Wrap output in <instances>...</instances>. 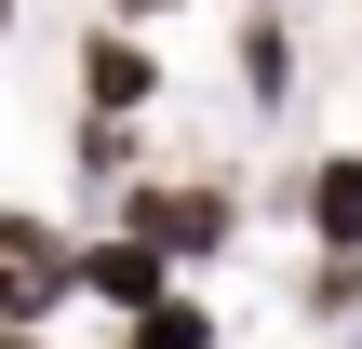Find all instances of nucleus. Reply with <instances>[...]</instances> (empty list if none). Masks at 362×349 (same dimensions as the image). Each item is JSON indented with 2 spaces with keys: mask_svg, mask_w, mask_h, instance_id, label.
Segmentation results:
<instances>
[{
  "mask_svg": "<svg viewBox=\"0 0 362 349\" xmlns=\"http://www.w3.org/2000/svg\"><path fill=\"white\" fill-rule=\"evenodd\" d=\"M81 229H134V242H161L188 282H215L228 256H242V229H255V202L228 188V175H188V161H148L107 215H81Z\"/></svg>",
  "mask_w": 362,
  "mask_h": 349,
  "instance_id": "f257e3e1",
  "label": "nucleus"
},
{
  "mask_svg": "<svg viewBox=\"0 0 362 349\" xmlns=\"http://www.w3.org/2000/svg\"><path fill=\"white\" fill-rule=\"evenodd\" d=\"M81 309V215H40V202H0V323L54 336Z\"/></svg>",
  "mask_w": 362,
  "mask_h": 349,
  "instance_id": "f03ea898",
  "label": "nucleus"
},
{
  "mask_svg": "<svg viewBox=\"0 0 362 349\" xmlns=\"http://www.w3.org/2000/svg\"><path fill=\"white\" fill-rule=\"evenodd\" d=\"M161 94H175L161 40H148V27H121V13H81V40H67V108H107V121H148Z\"/></svg>",
  "mask_w": 362,
  "mask_h": 349,
  "instance_id": "7ed1b4c3",
  "label": "nucleus"
},
{
  "mask_svg": "<svg viewBox=\"0 0 362 349\" xmlns=\"http://www.w3.org/2000/svg\"><path fill=\"white\" fill-rule=\"evenodd\" d=\"M269 215H282L309 256H349V242H362V135L296 148V161H282V188H269Z\"/></svg>",
  "mask_w": 362,
  "mask_h": 349,
  "instance_id": "20e7f679",
  "label": "nucleus"
},
{
  "mask_svg": "<svg viewBox=\"0 0 362 349\" xmlns=\"http://www.w3.org/2000/svg\"><path fill=\"white\" fill-rule=\"evenodd\" d=\"M188 269L161 256V242H134V229H81V309H107V323H134V309H161Z\"/></svg>",
  "mask_w": 362,
  "mask_h": 349,
  "instance_id": "39448f33",
  "label": "nucleus"
},
{
  "mask_svg": "<svg viewBox=\"0 0 362 349\" xmlns=\"http://www.w3.org/2000/svg\"><path fill=\"white\" fill-rule=\"evenodd\" d=\"M134 175H148V121H107V108H67V202H94V215H107V202H121Z\"/></svg>",
  "mask_w": 362,
  "mask_h": 349,
  "instance_id": "423d86ee",
  "label": "nucleus"
},
{
  "mask_svg": "<svg viewBox=\"0 0 362 349\" xmlns=\"http://www.w3.org/2000/svg\"><path fill=\"white\" fill-rule=\"evenodd\" d=\"M228 67H242V108H255V121H282V108H296V81H309V54H296V13H282V0H242V40H228Z\"/></svg>",
  "mask_w": 362,
  "mask_h": 349,
  "instance_id": "0eeeda50",
  "label": "nucleus"
},
{
  "mask_svg": "<svg viewBox=\"0 0 362 349\" xmlns=\"http://www.w3.org/2000/svg\"><path fill=\"white\" fill-rule=\"evenodd\" d=\"M107 349H228V309H215L202 282H175L161 309H134V323H107Z\"/></svg>",
  "mask_w": 362,
  "mask_h": 349,
  "instance_id": "6e6552de",
  "label": "nucleus"
},
{
  "mask_svg": "<svg viewBox=\"0 0 362 349\" xmlns=\"http://www.w3.org/2000/svg\"><path fill=\"white\" fill-rule=\"evenodd\" d=\"M362 323V242L349 256H296V336H349Z\"/></svg>",
  "mask_w": 362,
  "mask_h": 349,
  "instance_id": "1a4fd4ad",
  "label": "nucleus"
},
{
  "mask_svg": "<svg viewBox=\"0 0 362 349\" xmlns=\"http://www.w3.org/2000/svg\"><path fill=\"white\" fill-rule=\"evenodd\" d=\"M94 13H121V27H148V40H161V27H175L188 0H94Z\"/></svg>",
  "mask_w": 362,
  "mask_h": 349,
  "instance_id": "9d476101",
  "label": "nucleus"
},
{
  "mask_svg": "<svg viewBox=\"0 0 362 349\" xmlns=\"http://www.w3.org/2000/svg\"><path fill=\"white\" fill-rule=\"evenodd\" d=\"M13 27H27V0H0V54H13Z\"/></svg>",
  "mask_w": 362,
  "mask_h": 349,
  "instance_id": "9b49d317",
  "label": "nucleus"
},
{
  "mask_svg": "<svg viewBox=\"0 0 362 349\" xmlns=\"http://www.w3.org/2000/svg\"><path fill=\"white\" fill-rule=\"evenodd\" d=\"M0 349H54V336H27V323H0Z\"/></svg>",
  "mask_w": 362,
  "mask_h": 349,
  "instance_id": "f8f14e48",
  "label": "nucleus"
}]
</instances>
